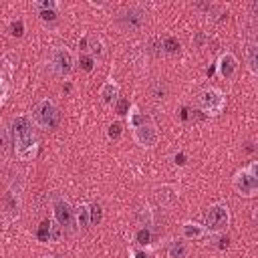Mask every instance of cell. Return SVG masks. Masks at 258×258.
<instances>
[{
  "label": "cell",
  "instance_id": "cell-23",
  "mask_svg": "<svg viewBox=\"0 0 258 258\" xmlns=\"http://www.w3.org/2000/svg\"><path fill=\"white\" fill-rule=\"evenodd\" d=\"M137 244H141V246H147L149 244V240H151V234H149V230L147 228H141L139 232H137Z\"/></svg>",
  "mask_w": 258,
  "mask_h": 258
},
{
  "label": "cell",
  "instance_id": "cell-21",
  "mask_svg": "<svg viewBox=\"0 0 258 258\" xmlns=\"http://www.w3.org/2000/svg\"><path fill=\"white\" fill-rule=\"evenodd\" d=\"M89 50H91V58H93V56H101V54H103V42H101L99 38H97V40L93 38L91 44H89Z\"/></svg>",
  "mask_w": 258,
  "mask_h": 258
},
{
  "label": "cell",
  "instance_id": "cell-8",
  "mask_svg": "<svg viewBox=\"0 0 258 258\" xmlns=\"http://www.w3.org/2000/svg\"><path fill=\"white\" fill-rule=\"evenodd\" d=\"M50 67H52V71H54L56 75H60V77L69 75V73L73 71V54H71V50H69L67 46L54 48L52 54H50Z\"/></svg>",
  "mask_w": 258,
  "mask_h": 258
},
{
  "label": "cell",
  "instance_id": "cell-17",
  "mask_svg": "<svg viewBox=\"0 0 258 258\" xmlns=\"http://www.w3.org/2000/svg\"><path fill=\"white\" fill-rule=\"evenodd\" d=\"M62 238V226L56 224L54 220L48 222V242H60Z\"/></svg>",
  "mask_w": 258,
  "mask_h": 258
},
{
  "label": "cell",
  "instance_id": "cell-22",
  "mask_svg": "<svg viewBox=\"0 0 258 258\" xmlns=\"http://www.w3.org/2000/svg\"><path fill=\"white\" fill-rule=\"evenodd\" d=\"M89 210H91V224H99L101 218H103L101 206H99V204H93V206H89Z\"/></svg>",
  "mask_w": 258,
  "mask_h": 258
},
{
  "label": "cell",
  "instance_id": "cell-15",
  "mask_svg": "<svg viewBox=\"0 0 258 258\" xmlns=\"http://www.w3.org/2000/svg\"><path fill=\"white\" fill-rule=\"evenodd\" d=\"M75 216H77V224H79L81 228H89V224H91V210H89L87 204H81V206L77 208Z\"/></svg>",
  "mask_w": 258,
  "mask_h": 258
},
{
  "label": "cell",
  "instance_id": "cell-24",
  "mask_svg": "<svg viewBox=\"0 0 258 258\" xmlns=\"http://www.w3.org/2000/svg\"><path fill=\"white\" fill-rule=\"evenodd\" d=\"M115 109H117V113H119V115H127V113H129V109H131V105H129V101H127V99H117Z\"/></svg>",
  "mask_w": 258,
  "mask_h": 258
},
{
  "label": "cell",
  "instance_id": "cell-28",
  "mask_svg": "<svg viewBox=\"0 0 258 258\" xmlns=\"http://www.w3.org/2000/svg\"><path fill=\"white\" fill-rule=\"evenodd\" d=\"M38 238H40L42 242H48V222H42V226H40V230H38Z\"/></svg>",
  "mask_w": 258,
  "mask_h": 258
},
{
  "label": "cell",
  "instance_id": "cell-2",
  "mask_svg": "<svg viewBox=\"0 0 258 258\" xmlns=\"http://www.w3.org/2000/svg\"><path fill=\"white\" fill-rule=\"evenodd\" d=\"M232 185L238 196L242 198H254L258 194V163L252 161L248 167H242L234 173Z\"/></svg>",
  "mask_w": 258,
  "mask_h": 258
},
{
  "label": "cell",
  "instance_id": "cell-6",
  "mask_svg": "<svg viewBox=\"0 0 258 258\" xmlns=\"http://www.w3.org/2000/svg\"><path fill=\"white\" fill-rule=\"evenodd\" d=\"M224 107H226V97H224V93L220 89L210 87V89H204L200 93V109L206 115H212V117L220 115L224 111Z\"/></svg>",
  "mask_w": 258,
  "mask_h": 258
},
{
  "label": "cell",
  "instance_id": "cell-27",
  "mask_svg": "<svg viewBox=\"0 0 258 258\" xmlns=\"http://www.w3.org/2000/svg\"><path fill=\"white\" fill-rule=\"evenodd\" d=\"M81 69L83 71H93V58L91 56H81Z\"/></svg>",
  "mask_w": 258,
  "mask_h": 258
},
{
  "label": "cell",
  "instance_id": "cell-10",
  "mask_svg": "<svg viewBox=\"0 0 258 258\" xmlns=\"http://www.w3.org/2000/svg\"><path fill=\"white\" fill-rule=\"evenodd\" d=\"M52 214H54V222L60 224L62 228L64 226H73V210H71V204L62 198H56L54 200V206H52Z\"/></svg>",
  "mask_w": 258,
  "mask_h": 258
},
{
  "label": "cell",
  "instance_id": "cell-4",
  "mask_svg": "<svg viewBox=\"0 0 258 258\" xmlns=\"http://www.w3.org/2000/svg\"><path fill=\"white\" fill-rule=\"evenodd\" d=\"M206 232H224L230 226V210L226 204H212L206 210Z\"/></svg>",
  "mask_w": 258,
  "mask_h": 258
},
{
  "label": "cell",
  "instance_id": "cell-1",
  "mask_svg": "<svg viewBox=\"0 0 258 258\" xmlns=\"http://www.w3.org/2000/svg\"><path fill=\"white\" fill-rule=\"evenodd\" d=\"M12 137L16 155L24 161H30L36 155V137L32 131V121L28 117H16L12 121Z\"/></svg>",
  "mask_w": 258,
  "mask_h": 258
},
{
  "label": "cell",
  "instance_id": "cell-12",
  "mask_svg": "<svg viewBox=\"0 0 258 258\" xmlns=\"http://www.w3.org/2000/svg\"><path fill=\"white\" fill-rule=\"evenodd\" d=\"M181 236H183V240H200L206 236V228L196 222H185L181 226Z\"/></svg>",
  "mask_w": 258,
  "mask_h": 258
},
{
  "label": "cell",
  "instance_id": "cell-11",
  "mask_svg": "<svg viewBox=\"0 0 258 258\" xmlns=\"http://www.w3.org/2000/svg\"><path fill=\"white\" fill-rule=\"evenodd\" d=\"M99 97L105 105H115L117 99H119V85L113 79H107L103 83V87L99 89Z\"/></svg>",
  "mask_w": 258,
  "mask_h": 258
},
{
  "label": "cell",
  "instance_id": "cell-9",
  "mask_svg": "<svg viewBox=\"0 0 258 258\" xmlns=\"http://www.w3.org/2000/svg\"><path fill=\"white\" fill-rule=\"evenodd\" d=\"M216 71L222 79H232L236 73H238V58L232 54V52H224L220 58H218V64H216Z\"/></svg>",
  "mask_w": 258,
  "mask_h": 258
},
{
  "label": "cell",
  "instance_id": "cell-25",
  "mask_svg": "<svg viewBox=\"0 0 258 258\" xmlns=\"http://www.w3.org/2000/svg\"><path fill=\"white\" fill-rule=\"evenodd\" d=\"M38 16H40V20H44V22H54L56 16H58V12H56V10H40Z\"/></svg>",
  "mask_w": 258,
  "mask_h": 258
},
{
  "label": "cell",
  "instance_id": "cell-16",
  "mask_svg": "<svg viewBox=\"0 0 258 258\" xmlns=\"http://www.w3.org/2000/svg\"><path fill=\"white\" fill-rule=\"evenodd\" d=\"M161 50H163L165 54H175V52L179 50V40H177L175 36H167V38L161 42Z\"/></svg>",
  "mask_w": 258,
  "mask_h": 258
},
{
  "label": "cell",
  "instance_id": "cell-5",
  "mask_svg": "<svg viewBox=\"0 0 258 258\" xmlns=\"http://www.w3.org/2000/svg\"><path fill=\"white\" fill-rule=\"evenodd\" d=\"M145 22H147V10L141 8V6L123 8L117 14V24L123 30H141L145 26Z\"/></svg>",
  "mask_w": 258,
  "mask_h": 258
},
{
  "label": "cell",
  "instance_id": "cell-14",
  "mask_svg": "<svg viewBox=\"0 0 258 258\" xmlns=\"http://www.w3.org/2000/svg\"><path fill=\"white\" fill-rule=\"evenodd\" d=\"M167 256L169 258H185L187 256V246L183 240H173L167 246Z\"/></svg>",
  "mask_w": 258,
  "mask_h": 258
},
{
  "label": "cell",
  "instance_id": "cell-20",
  "mask_svg": "<svg viewBox=\"0 0 258 258\" xmlns=\"http://www.w3.org/2000/svg\"><path fill=\"white\" fill-rule=\"evenodd\" d=\"M121 133H123V125H121L119 121H115V123H111V125H109L107 135H109L111 139H119V137H121Z\"/></svg>",
  "mask_w": 258,
  "mask_h": 258
},
{
  "label": "cell",
  "instance_id": "cell-18",
  "mask_svg": "<svg viewBox=\"0 0 258 258\" xmlns=\"http://www.w3.org/2000/svg\"><path fill=\"white\" fill-rule=\"evenodd\" d=\"M10 145V131L6 127H0V153H4Z\"/></svg>",
  "mask_w": 258,
  "mask_h": 258
},
{
  "label": "cell",
  "instance_id": "cell-29",
  "mask_svg": "<svg viewBox=\"0 0 258 258\" xmlns=\"http://www.w3.org/2000/svg\"><path fill=\"white\" fill-rule=\"evenodd\" d=\"M135 256H137V258H145V256H143V254H135Z\"/></svg>",
  "mask_w": 258,
  "mask_h": 258
},
{
  "label": "cell",
  "instance_id": "cell-3",
  "mask_svg": "<svg viewBox=\"0 0 258 258\" xmlns=\"http://www.w3.org/2000/svg\"><path fill=\"white\" fill-rule=\"evenodd\" d=\"M58 117H60L58 115V107L54 105L52 99L38 101L36 107H34V111H32V121L40 129H52V127H56Z\"/></svg>",
  "mask_w": 258,
  "mask_h": 258
},
{
  "label": "cell",
  "instance_id": "cell-13",
  "mask_svg": "<svg viewBox=\"0 0 258 258\" xmlns=\"http://www.w3.org/2000/svg\"><path fill=\"white\" fill-rule=\"evenodd\" d=\"M246 64H248V71L256 77L258 75V44L256 42H250L246 46Z\"/></svg>",
  "mask_w": 258,
  "mask_h": 258
},
{
  "label": "cell",
  "instance_id": "cell-7",
  "mask_svg": "<svg viewBox=\"0 0 258 258\" xmlns=\"http://www.w3.org/2000/svg\"><path fill=\"white\" fill-rule=\"evenodd\" d=\"M133 139H135V143H137V145H141V147H145V149L153 147V145L159 141L157 125H155L151 119L141 121L139 125H135V127H133Z\"/></svg>",
  "mask_w": 258,
  "mask_h": 258
},
{
  "label": "cell",
  "instance_id": "cell-26",
  "mask_svg": "<svg viewBox=\"0 0 258 258\" xmlns=\"http://www.w3.org/2000/svg\"><path fill=\"white\" fill-rule=\"evenodd\" d=\"M10 32H12V36H22V32H24V24H22V20L12 22V24H10Z\"/></svg>",
  "mask_w": 258,
  "mask_h": 258
},
{
  "label": "cell",
  "instance_id": "cell-19",
  "mask_svg": "<svg viewBox=\"0 0 258 258\" xmlns=\"http://www.w3.org/2000/svg\"><path fill=\"white\" fill-rule=\"evenodd\" d=\"M32 6L38 8V12H40V10H56V8H58V2H54V0H44V2H32Z\"/></svg>",
  "mask_w": 258,
  "mask_h": 258
}]
</instances>
